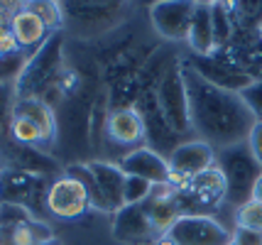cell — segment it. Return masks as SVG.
Here are the masks:
<instances>
[{
    "label": "cell",
    "mask_w": 262,
    "mask_h": 245,
    "mask_svg": "<svg viewBox=\"0 0 262 245\" xmlns=\"http://www.w3.org/2000/svg\"><path fill=\"white\" fill-rule=\"evenodd\" d=\"M233 223H235V228L262 233V204H257V201L243 204L240 209L233 211Z\"/></svg>",
    "instance_id": "obj_26"
},
{
    "label": "cell",
    "mask_w": 262,
    "mask_h": 245,
    "mask_svg": "<svg viewBox=\"0 0 262 245\" xmlns=\"http://www.w3.org/2000/svg\"><path fill=\"white\" fill-rule=\"evenodd\" d=\"M27 8L42 17V23L49 27V32L61 30V8H59V3H27Z\"/></svg>",
    "instance_id": "obj_29"
},
{
    "label": "cell",
    "mask_w": 262,
    "mask_h": 245,
    "mask_svg": "<svg viewBox=\"0 0 262 245\" xmlns=\"http://www.w3.org/2000/svg\"><path fill=\"white\" fill-rule=\"evenodd\" d=\"M186 189H189V194H191L196 201H204L208 206L216 204V201H223V204H226V179L218 172L216 164H213L208 172H204V174L189 179Z\"/></svg>",
    "instance_id": "obj_20"
},
{
    "label": "cell",
    "mask_w": 262,
    "mask_h": 245,
    "mask_svg": "<svg viewBox=\"0 0 262 245\" xmlns=\"http://www.w3.org/2000/svg\"><path fill=\"white\" fill-rule=\"evenodd\" d=\"M45 245H61V243H59L57 238H54V240H49V243H45Z\"/></svg>",
    "instance_id": "obj_35"
},
{
    "label": "cell",
    "mask_w": 262,
    "mask_h": 245,
    "mask_svg": "<svg viewBox=\"0 0 262 245\" xmlns=\"http://www.w3.org/2000/svg\"><path fill=\"white\" fill-rule=\"evenodd\" d=\"M191 17H194V3L184 0H167V3H155L149 8V20L155 32L167 39V42H186L189 30H191Z\"/></svg>",
    "instance_id": "obj_10"
},
{
    "label": "cell",
    "mask_w": 262,
    "mask_h": 245,
    "mask_svg": "<svg viewBox=\"0 0 262 245\" xmlns=\"http://www.w3.org/2000/svg\"><path fill=\"white\" fill-rule=\"evenodd\" d=\"M211 15H213V35H216V47H223V42H228L230 32H233L228 3H211Z\"/></svg>",
    "instance_id": "obj_27"
},
{
    "label": "cell",
    "mask_w": 262,
    "mask_h": 245,
    "mask_svg": "<svg viewBox=\"0 0 262 245\" xmlns=\"http://www.w3.org/2000/svg\"><path fill=\"white\" fill-rule=\"evenodd\" d=\"M149 213V221L155 226L157 235H167L171 231V226L182 218V201L174 194L171 187H155L152 196L145 201Z\"/></svg>",
    "instance_id": "obj_17"
},
{
    "label": "cell",
    "mask_w": 262,
    "mask_h": 245,
    "mask_svg": "<svg viewBox=\"0 0 262 245\" xmlns=\"http://www.w3.org/2000/svg\"><path fill=\"white\" fill-rule=\"evenodd\" d=\"M10 32L17 39V44L23 52H37L47 42V37L52 35L49 27L42 23V17L27 8V3H23L20 8H15L10 15Z\"/></svg>",
    "instance_id": "obj_16"
},
{
    "label": "cell",
    "mask_w": 262,
    "mask_h": 245,
    "mask_svg": "<svg viewBox=\"0 0 262 245\" xmlns=\"http://www.w3.org/2000/svg\"><path fill=\"white\" fill-rule=\"evenodd\" d=\"M174 245H233V231L211 213H186L167 233Z\"/></svg>",
    "instance_id": "obj_8"
},
{
    "label": "cell",
    "mask_w": 262,
    "mask_h": 245,
    "mask_svg": "<svg viewBox=\"0 0 262 245\" xmlns=\"http://www.w3.org/2000/svg\"><path fill=\"white\" fill-rule=\"evenodd\" d=\"M15 83L0 81V145L10 138V123H12V108H15Z\"/></svg>",
    "instance_id": "obj_24"
},
{
    "label": "cell",
    "mask_w": 262,
    "mask_h": 245,
    "mask_svg": "<svg viewBox=\"0 0 262 245\" xmlns=\"http://www.w3.org/2000/svg\"><path fill=\"white\" fill-rule=\"evenodd\" d=\"M155 191V184H149L140 176H127L125 179V206L133 204H145Z\"/></svg>",
    "instance_id": "obj_28"
},
{
    "label": "cell",
    "mask_w": 262,
    "mask_h": 245,
    "mask_svg": "<svg viewBox=\"0 0 262 245\" xmlns=\"http://www.w3.org/2000/svg\"><path fill=\"white\" fill-rule=\"evenodd\" d=\"M10 140L23 145V147H37V150H45V142H42V132L34 125L32 120L20 116H12L10 123Z\"/></svg>",
    "instance_id": "obj_23"
},
{
    "label": "cell",
    "mask_w": 262,
    "mask_h": 245,
    "mask_svg": "<svg viewBox=\"0 0 262 245\" xmlns=\"http://www.w3.org/2000/svg\"><path fill=\"white\" fill-rule=\"evenodd\" d=\"M30 221H39V218H34L25 206L0 201V233H8V231L17 228V226H25V223H30Z\"/></svg>",
    "instance_id": "obj_25"
},
{
    "label": "cell",
    "mask_w": 262,
    "mask_h": 245,
    "mask_svg": "<svg viewBox=\"0 0 262 245\" xmlns=\"http://www.w3.org/2000/svg\"><path fill=\"white\" fill-rule=\"evenodd\" d=\"M89 209H91V198L79 179L69 174L52 179L49 191H47V213L49 216L71 221V218H81Z\"/></svg>",
    "instance_id": "obj_9"
},
{
    "label": "cell",
    "mask_w": 262,
    "mask_h": 245,
    "mask_svg": "<svg viewBox=\"0 0 262 245\" xmlns=\"http://www.w3.org/2000/svg\"><path fill=\"white\" fill-rule=\"evenodd\" d=\"M186 44L194 57H211L216 52L211 3H194V17H191V30L186 37Z\"/></svg>",
    "instance_id": "obj_19"
},
{
    "label": "cell",
    "mask_w": 262,
    "mask_h": 245,
    "mask_svg": "<svg viewBox=\"0 0 262 245\" xmlns=\"http://www.w3.org/2000/svg\"><path fill=\"white\" fill-rule=\"evenodd\" d=\"M61 30L67 37L96 39L125 25L133 3H59Z\"/></svg>",
    "instance_id": "obj_4"
},
{
    "label": "cell",
    "mask_w": 262,
    "mask_h": 245,
    "mask_svg": "<svg viewBox=\"0 0 262 245\" xmlns=\"http://www.w3.org/2000/svg\"><path fill=\"white\" fill-rule=\"evenodd\" d=\"M118 167L125 172V176H140L155 187H169L171 182V169L167 157L155 152L147 145L123 152V157L118 160Z\"/></svg>",
    "instance_id": "obj_13"
},
{
    "label": "cell",
    "mask_w": 262,
    "mask_h": 245,
    "mask_svg": "<svg viewBox=\"0 0 262 245\" xmlns=\"http://www.w3.org/2000/svg\"><path fill=\"white\" fill-rule=\"evenodd\" d=\"M64 174L79 179L86 187L91 198V209L103 213H118L125 206V172L118 162L108 160H86V162H71L64 167Z\"/></svg>",
    "instance_id": "obj_3"
},
{
    "label": "cell",
    "mask_w": 262,
    "mask_h": 245,
    "mask_svg": "<svg viewBox=\"0 0 262 245\" xmlns=\"http://www.w3.org/2000/svg\"><path fill=\"white\" fill-rule=\"evenodd\" d=\"M233 245H262V233L245 231V228H233Z\"/></svg>",
    "instance_id": "obj_32"
},
{
    "label": "cell",
    "mask_w": 262,
    "mask_h": 245,
    "mask_svg": "<svg viewBox=\"0 0 262 245\" xmlns=\"http://www.w3.org/2000/svg\"><path fill=\"white\" fill-rule=\"evenodd\" d=\"M243 103L248 105V110L252 113L255 123H262V79H255V81L240 94Z\"/></svg>",
    "instance_id": "obj_30"
},
{
    "label": "cell",
    "mask_w": 262,
    "mask_h": 245,
    "mask_svg": "<svg viewBox=\"0 0 262 245\" xmlns=\"http://www.w3.org/2000/svg\"><path fill=\"white\" fill-rule=\"evenodd\" d=\"M108 101H111L108 86H98L96 98H93V108H91V123H89V142H91L93 154H98L103 138H108V118H111Z\"/></svg>",
    "instance_id": "obj_21"
},
{
    "label": "cell",
    "mask_w": 262,
    "mask_h": 245,
    "mask_svg": "<svg viewBox=\"0 0 262 245\" xmlns=\"http://www.w3.org/2000/svg\"><path fill=\"white\" fill-rule=\"evenodd\" d=\"M248 147H250L252 157L257 160V164L262 167V123H255L250 130V135H248Z\"/></svg>",
    "instance_id": "obj_31"
},
{
    "label": "cell",
    "mask_w": 262,
    "mask_h": 245,
    "mask_svg": "<svg viewBox=\"0 0 262 245\" xmlns=\"http://www.w3.org/2000/svg\"><path fill=\"white\" fill-rule=\"evenodd\" d=\"M111 233L120 245H149V243L155 245V240L160 238L152 221H149L145 204L123 206L118 213H113Z\"/></svg>",
    "instance_id": "obj_12"
},
{
    "label": "cell",
    "mask_w": 262,
    "mask_h": 245,
    "mask_svg": "<svg viewBox=\"0 0 262 245\" xmlns=\"http://www.w3.org/2000/svg\"><path fill=\"white\" fill-rule=\"evenodd\" d=\"M67 74V35L64 30L52 32L47 42L34 52L20 79L15 81L17 98H37L42 101L52 88H57Z\"/></svg>",
    "instance_id": "obj_2"
},
{
    "label": "cell",
    "mask_w": 262,
    "mask_h": 245,
    "mask_svg": "<svg viewBox=\"0 0 262 245\" xmlns=\"http://www.w3.org/2000/svg\"><path fill=\"white\" fill-rule=\"evenodd\" d=\"M157 103H160L162 116L169 123V128L182 140H194L182 59H171L169 64H164L162 74L157 76Z\"/></svg>",
    "instance_id": "obj_6"
},
{
    "label": "cell",
    "mask_w": 262,
    "mask_h": 245,
    "mask_svg": "<svg viewBox=\"0 0 262 245\" xmlns=\"http://www.w3.org/2000/svg\"><path fill=\"white\" fill-rule=\"evenodd\" d=\"M12 116L27 118L39 128L42 142H45V152L57 145V113H54V108H49L47 103L37 101V98H15Z\"/></svg>",
    "instance_id": "obj_18"
},
{
    "label": "cell",
    "mask_w": 262,
    "mask_h": 245,
    "mask_svg": "<svg viewBox=\"0 0 262 245\" xmlns=\"http://www.w3.org/2000/svg\"><path fill=\"white\" fill-rule=\"evenodd\" d=\"M184 66V83L189 94V113L194 138L208 142L213 150H226L248 140L255 118L243 103L240 94L223 91L213 83L204 81L196 71Z\"/></svg>",
    "instance_id": "obj_1"
},
{
    "label": "cell",
    "mask_w": 262,
    "mask_h": 245,
    "mask_svg": "<svg viewBox=\"0 0 262 245\" xmlns=\"http://www.w3.org/2000/svg\"><path fill=\"white\" fill-rule=\"evenodd\" d=\"M250 201H257V204H262V174L257 176V182H255V187H252Z\"/></svg>",
    "instance_id": "obj_33"
},
{
    "label": "cell",
    "mask_w": 262,
    "mask_h": 245,
    "mask_svg": "<svg viewBox=\"0 0 262 245\" xmlns=\"http://www.w3.org/2000/svg\"><path fill=\"white\" fill-rule=\"evenodd\" d=\"M171 174L182 176V179H194V176L208 172L216 164V150L208 142L199 140H182L167 157Z\"/></svg>",
    "instance_id": "obj_14"
},
{
    "label": "cell",
    "mask_w": 262,
    "mask_h": 245,
    "mask_svg": "<svg viewBox=\"0 0 262 245\" xmlns=\"http://www.w3.org/2000/svg\"><path fill=\"white\" fill-rule=\"evenodd\" d=\"M108 140L113 142L115 147H125L127 152L142 147L145 142V123L135 108H115L111 110L108 118Z\"/></svg>",
    "instance_id": "obj_15"
},
{
    "label": "cell",
    "mask_w": 262,
    "mask_h": 245,
    "mask_svg": "<svg viewBox=\"0 0 262 245\" xmlns=\"http://www.w3.org/2000/svg\"><path fill=\"white\" fill-rule=\"evenodd\" d=\"M216 167L226 179V204L235 211L248 204L252 196V187L262 174V167L252 157L248 142L216 152Z\"/></svg>",
    "instance_id": "obj_5"
},
{
    "label": "cell",
    "mask_w": 262,
    "mask_h": 245,
    "mask_svg": "<svg viewBox=\"0 0 262 245\" xmlns=\"http://www.w3.org/2000/svg\"><path fill=\"white\" fill-rule=\"evenodd\" d=\"M184 64L191 71H196L204 81L213 83L223 91H233V94H243L248 86H250L255 79L250 74H245L243 69H238L235 64H228V61H221L213 54L211 57H186Z\"/></svg>",
    "instance_id": "obj_11"
},
{
    "label": "cell",
    "mask_w": 262,
    "mask_h": 245,
    "mask_svg": "<svg viewBox=\"0 0 262 245\" xmlns=\"http://www.w3.org/2000/svg\"><path fill=\"white\" fill-rule=\"evenodd\" d=\"M0 238H3L0 245H45L54 240V233L47 226V221H30L8 233H0Z\"/></svg>",
    "instance_id": "obj_22"
},
{
    "label": "cell",
    "mask_w": 262,
    "mask_h": 245,
    "mask_svg": "<svg viewBox=\"0 0 262 245\" xmlns=\"http://www.w3.org/2000/svg\"><path fill=\"white\" fill-rule=\"evenodd\" d=\"M52 179L20 169H3L0 172V201L17 204L32 213L34 218H47V191Z\"/></svg>",
    "instance_id": "obj_7"
},
{
    "label": "cell",
    "mask_w": 262,
    "mask_h": 245,
    "mask_svg": "<svg viewBox=\"0 0 262 245\" xmlns=\"http://www.w3.org/2000/svg\"><path fill=\"white\" fill-rule=\"evenodd\" d=\"M155 245H174V243H171V240L167 238V235H160V238L155 240Z\"/></svg>",
    "instance_id": "obj_34"
}]
</instances>
